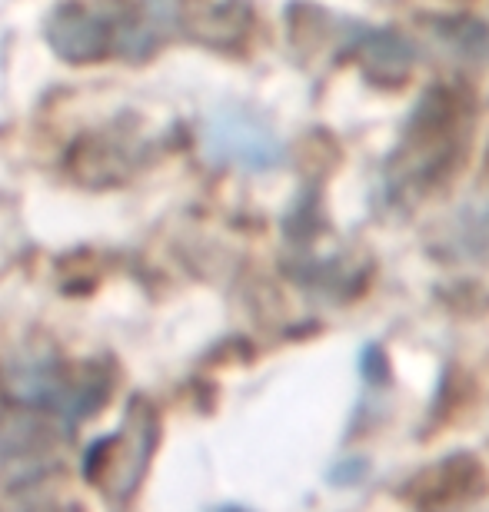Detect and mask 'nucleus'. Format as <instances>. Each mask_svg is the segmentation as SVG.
<instances>
[{"label": "nucleus", "mask_w": 489, "mask_h": 512, "mask_svg": "<svg viewBox=\"0 0 489 512\" xmlns=\"http://www.w3.org/2000/svg\"><path fill=\"white\" fill-rule=\"evenodd\" d=\"M157 10L140 0L60 4L47 20V40L67 64H97L110 54L144 57L154 47Z\"/></svg>", "instance_id": "1"}, {"label": "nucleus", "mask_w": 489, "mask_h": 512, "mask_svg": "<svg viewBox=\"0 0 489 512\" xmlns=\"http://www.w3.org/2000/svg\"><path fill=\"white\" fill-rule=\"evenodd\" d=\"M154 446H157V416L144 399H134L117 433L90 446V453L84 459V476L107 499L124 503L137 489L140 479H144V469L150 463Z\"/></svg>", "instance_id": "2"}, {"label": "nucleus", "mask_w": 489, "mask_h": 512, "mask_svg": "<svg viewBox=\"0 0 489 512\" xmlns=\"http://www.w3.org/2000/svg\"><path fill=\"white\" fill-rule=\"evenodd\" d=\"M203 150L213 163L263 173L283 160V143L263 117L243 107H223L203 124Z\"/></svg>", "instance_id": "3"}, {"label": "nucleus", "mask_w": 489, "mask_h": 512, "mask_svg": "<svg viewBox=\"0 0 489 512\" xmlns=\"http://www.w3.org/2000/svg\"><path fill=\"white\" fill-rule=\"evenodd\" d=\"M154 10L210 47L240 44L253 20L247 0H157Z\"/></svg>", "instance_id": "4"}, {"label": "nucleus", "mask_w": 489, "mask_h": 512, "mask_svg": "<svg viewBox=\"0 0 489 512\" xmlns=\"http://www.w3.org/2000/svg\"><path fill=\"white\" fill-rule=\"evenodd\" d=\"M486 473L480 459L470 453H456L440 459L436 466L416 473L406 483V499L416 506H456V503H473L476 496H483Z\"/></svg>", "instance_id": "5"}, {"label": "nucleus", "mask_w": 489, "mask_h": 512, "mask_svg": "<svg viewBox=\"0 0 489 512\" xmlns=\"http://www.w3.org/2000/svg\"><path fill=\"white\" fill-rule=\"evenodd\" d=\"M356 60H360L363 77L373 87L396 90L413 77L416 70V47L396 30H370L360 34L353 47Z\"/></svg>", "instance_id": "6"}, {"label": "nucleus", "mask_w": 489, "mask_h": 512, "mask_svg": "<svg viewBox=\"0 0 489 512\" xmlns=\"http://www.w3.org/2000/svg\"><path fill=\"white\" fill-rule=\"evenodd\" d=\"M433 40L450 47L463 60H486L489 57V27L473 17H446L433 20Z\"/></svg>", "instance_id": "7"}, {"label": "nucleus", "mask_w": 489, "mask_h": 512, "mask_svg": "<svg viewBox=\"0 0 489 512\" xmlns=\"http://www.w3.org/2000/svg\"><path fill=\"white\" fill-rule=\"evenodd\" d=\"M360 370L373 386L390 380V363H386V356L380 353V346H366L363 356H360Z\"/></svg>", "instance_id": "8"}]
</instances>
